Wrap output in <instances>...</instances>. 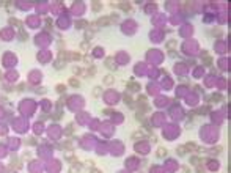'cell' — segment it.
<instances>
[{
	"label": "cell",
	"mask_w": 231,
	"mask_h": 173,
	"mask_svg": "<svg viewBox=\"0 0 231 173\" xmlns=\"http://www.w3.org/2000/svg\"><path fill=\"white\" fill-rule=\"evenodd\" d=\"M105 66H107L110 71H116V63L113 62V58H112V57H109V58H105Z\"/></svg>",
	"instance_id": "cell-1"
},
{
	"label": "cell",
	"mask_w": 231,
	"mask_h": 173,
	"mask_svg": "<svg viewBox=\"0 0 231 173\" xmlns=\"http://www.w3.org/2000/svg\"><path fill=\"white\" fill-rule=\"evenodd\" d=\"M96 24H98L99 27H105V25H110L112 22H110V17H109V16H105V17H101V19H98Z\"/></svg>",
	"instance_id": "cell-2"
},
{
	"label": "cell",
	"mask_w": 231,
	"mask_h": 173,
	"mask_svg": "<svg viewBox=\"0 0 231 173\" xmlns=\"http://www.w3.org/2000/svg\"><path fill=\"white\" fill-rule=\"evenodd\" d=\"M120 8L123 11H126V13H129V11H132V7H131V3H127V2H121L120 3Z\"/></svg>",
	"instance_id": "cell-3"
},
{
	"label": "cell",
	"mask_w": 231,
	"mask_h": 173,
	"mask_svg": "<svg viewBox=\"0 0 231 173\" xmlns=\"http://www.w3.org/2000/svg\"><path fill=\"white\" fill-rule=\"evenodd\" d=\"M201 57L204 58V63H206V65H211V63H212V58L208 55V52H201Z\"/></svg>",
	"instance_id": "cell-4"
},
{
	"label": "cell",
	"mask_w": 231,
	"mask_h": 173,
	"mask_svg": "<svg viewBox=\"0 0 231 173\" xmlns=\"http://www.w3.org/2000/svg\"><path fill=\"white\" fill-rule=\"evenodd\" d=\"M91 8H93V11H94V13H98V11H101V8H102V5H101L99 2H93Z\"/></svg>",
	"instance_id": "cell-5"
},
{
	"label": "cell",
	"mask_w": 231,
	"mask_h": 173,
	"mask_svg": "<svg viewBox=\"0 0 231 173\" xmlns=\"http://www.w3.org/2000/svg\"><path fill=\"white\" fill-rule=\"evenodd\" d=\"M75 27L77 28H85V27H88V22L87 21H77L75 22Z\"/></svg>",
	"instance_id": "cell-6"
},
{
	"label": "cell",
	"mask_w": 231,
	"mask_h": 173,
	"mask_svg": "<svg viewBox=\"0 0 231 173\" xmlns=\"http://www.w3.org/2000/svg\"><path fill=\"white\" fill-rule=\"evenodd\" d=\"M80 168H82V165H79V164H77V165H72V167L69 168V173H80Z\"/></svg>",
	"instance_id": "cell-7"
},
{
	"label": "cell",
	"mask_w": 231,
	"mask_h": 173,
	"mask_svg": "<svg viewBox=\"0 0 231 173\" xmlns=\"http://www.w3.org/2000/svg\"><path fill=\"white\" fill-rule=\"evenodd\" d=\"M69 85L71 87H79L80 82H79V79H75V77H71V79H69Z\"/></svg>",
	"instance_id": "cell-8"
},
{
	"label": "cell",
	"mask_w": 231,
	"mask_h": 173,
	"mask_svg": "<svg viewBox=\"0 0 231 173\" xmlns=\"http://www.w3.org/2000/svg\"><path fill=\"white\" fill-rule=\"evenodd\" d=\"M176 44H178L176 41H175V39H171V41H168V43L165 44V47H167V49H170V50H171V49H175V47H176Z\"/></svg>",
	"instance_id": "cell-9"
},
{
	"label": "cell",
	"mask_w": 231,
	"mask_h": 173,
	"mask_svg": "<svg viewBox=\"0 0 231 173\" xmlns=\"http://www.w3.org/2000/svg\"><path fill=\"white\" fill-rule=\"evenodd\" d=\"M129 90H132V91H138V90H140L138 83H135V82H131V83H129Z\"/></svg>",
	"instance_id": "cell-10"
},
{
	"label": "cell",
	"mask_w": 231,
	"mask_h": 173,
	"mask_svg": "<svg viewBox=\"0 0 231 173\" xmlns=\"http://www.w3.org/2000/svg\"><path fill=\"white\" fill-rule=\"evenodd\" d=\"M104 83L105 85H112V83H113V76H105L104 77Z\"/></svg>",
	"instance_id": "cell-11"
},
{
	"label": "cell",
	"mask_w": 231,
	"mask_h": 173,
	"mask_svg": "<svg viewBox=\"0 0 231 173\" xmlns=\"http://www.w3.org/2000/svg\"><path fill=\"white\" fill-rule=\"evenodd\" d=\"M101 93H102V88H101V87H96V88L93 90V96H94V98H99Z\"/></svg>",
	"instance_id": "cell-12"
},
{
	"label": "cell",
	"mask_w": 231,
	"mask_h": 173,
	"mask_svg": "<svg viewBox=\"0 0 231 173\" xmlns=\"http://www.w3.org/2000/svg\"><path fill=\"white\" fill-rule=\"evenodd\" d=\"M211 99L214 101V102H220V101H222V94H220V93H217V94H212V96H211Z\"/></svg>",
	"instance_id": "cell-13"
},
{
	"label": "cell",
	"mask_w": 231,
	"mask_h": 173,
	"mask_svg": "<svg viewBox=\"0 0 231 173\" xmlns=\"http://www.w3.org/2000/svg\"><path fill=\"white\" fill-rule=\"evenodd\" d=\"M11 25H16V27H21V22L16 19V17H10V21H8Z\"/></svg>",
	"instance_id": "cell-14"
},
{
	"label": "cell",
	"mask_w": 231,
	"mask_h": 173,
	"mask_svg": "<svg viewBox=\"0 0 231 173\" xmlns=\"http://www.w3.org/2000/svg\"><path fill=\"white\" fill-rule=\"evenodd\" d=\"M88 25H90V32H93V33H94V32H96L98 28H99V25H98L96 22H90Z\"/></svg>",
	"instance_id": "cell-15"
},
{
	"label": "cell",
	"mask_w": 231,
	"mask_h": 173,
	"mask_svg": "<svg viewBox=\"0 0 231 173\" xmlns=\"http://www.w3.org/2000/svg\"><path fill=\"white\" fill-rule=\"evenodd\" d=\"M123 101H124L127 105H132V98L129 96V94H124V99H123Z\"/></svg>",
	"instance_id": "cell-16"
},
{
	"label": "cell",
	"mask_w": 231,
	"mask_h": 173,
	"mask_svg": "<svg viewBox=\"0 0 231 173\" xmlns=\"http://www.w3.org/2000/svg\"><path fill=\"white\" fill-rule=\"evenodd\" d=\"M186 150H190V151H193V150H197V145H195L193 142H190V143H187V145H186Z\"/></svg>",
	"instance_id": "cell-17"
},
{
	"label": "cell",
	"mask_w": 231,
	"mask_h": 173,
	"mask_svg": "<svg viewBox=\"0 0 231 173\" xmlns=\"http://www.w3.org/2000/svg\"><path fill=\"white\" fill-rule=\"evenodd\" d=\"M157 156H159V157H164V156H167V150H165V148H161V150L157 151Z\"/></svg>",
	"instance_id": "cell-18"
},
{
	"label": "cell",
	"mask_w": 231,
	"mask_h": 173,
	"mask_svg": "<svg viewBox=\"0 0 231 173\" xmlns=\"http://www.w3.org/2000/svg\"><path fill=\"white\" fill-rule=\"evenodd\" d=\"M190 164H192V165H200V157L193 156V157L190 159Z\"/></svg>",
	"instance_id": "cell-19"
},
{
	"label": "cell",
	"mask_w": 231,
	"mask_h": 173,
	"mask_svg": "<svg viewBox=\"0 0 231 173\" xmlns=\"http://www.w3.org/2000/svg\"><path fill=\"white\" fill-rule=\"evenodd\" d=\"M93 36H94V33H93V32H87L85 39H87V41H90V39H93Z\"/></svg>",
	"instance_id": "cell-20"
},
{
	"label": "cell",
	"mask_w": 231,
	"mask_h": 173,
	"mask_svg": "<svg viewBox=\"0 0 231 173\" xmlns=\"http://www.w3.org/2000/svg\"><path fill=\"white\" fill-rule=\"evenodd\" d=\"M212 33H214V35H212V36H220V33H222V30H220V28H214V30H212Z\"/></svg>",
	"instance_id": "cell-21"
},
{
	"label": "cell",
	"mask_w": 231,
	"mask_h": 173,
	"mask_svg": "<svg viewBox=\"0 0 231 173\" xmlns=\"http://www.w3.org/2000/svg\"><path fill=\"white\" fill-rule=\"evenodd\" d=\"M186 146H179V150H178V154H179V156H182V154H186Z\"/></svg>",
	"instance_id": "cell-22"
},
{
	"label": "cell",
	"mask_w": 231,
	"mask_h": 173,
	"mask_svg": "<svg viewBox=\"0 0 231 173\" xmlns=\"http://www.w3.org/2000/svg\"><path fill=\"white\" fill-rule=\"evenodd\" d=\"M140 109H141V112H148L149 110V107H148V104H141V105H138Z\"/></svg>",
	"instance_id": "cell-23"
},
{
	"label": "cell",
	"mask_w": 231,
	"mask_h": 173,
	"mask_svg": "<svg viewBox=\"0 0 231 173\" xmlns=\"http://www.w3.org/2000/svg\"><path fill=\"white\" fill-rule=\"evenodd\" d=\"M88 74H90V76H94V74H96V68L91 66L90 69H88ZM88 74H87V76H88Z\"/></svg>",
	"instance_id": "cell-24"
},
{
	"label": "cell",
	"mask_w": 231,
	"mask_h": 173,
	"mask_svg": "<svg viewBox=\"0 0 231 173\" xmlns=\"http://www.w3.org/2000/svg\"><path fill=\"white\" fill-rule=\"evenodd\" d=\"M21 39H22V41L27 39V35H25V32H24V28H21Z\"/></svg>",
	"instance_id": "cell-25"
},
{
	"label": "cell",
	"mask_w": 231,
	"mask_h": 173,
	"mask_svg": "<svg viewBox=\"0 0 231 173\" xmlns=\"http://www.w3.org/2000/svg\"><path fill=\"white\" fill-rule=\"evenodd\" d=\"M80 47H82V50H87L88 49V43H87V41H84V43L80 44Z\"/></svg>",
	"instance_id": "cell-26"
},
{
	"label": "cell",
	"mask_w": 231,
	"mask_h": 173,
	"mask_svg": "<svg viewBox=\"0 0 231 173\" xmlns=\"http://www.w3.org/2000/svg\"><path fill=\"white\" fill-rule=\"evenodd\" d=\"M72 73H74V74H79L80 69H79V68H72Z\"/></svg>",
	"instance_id": "cell-27"
},
{
	"label": "cell",
	"mask_w": 231,
	"mask_h": 173,
	"mask_svg": "<svg viewBox=\"0 0 231 173\" xmlns=\"http://www.w3.org/2000/svg\"><path fill=\"white\" fill-rule=\"evenodd\" d=\"M87 165H88V167H93V165H94V162H93V160H88V162H87Z\"/></svg>",
	"instance_id": "cell-28"
},
{
	"label": "cell",
	"mask_w": 231,
	"mask_h": 173,
	"mask_svg": "<svg viewBox=\"0 0 231 173\" xmlns=\"http://www.w3.org/2000/svg\"><path fill=\"white\" fill-rule=\"evenodd\" d=\"M91 173H101V171H99V170H96V168H94V170H93Z\"/></svg>",
	"instance_id": "cell-29"
},
{
	"label": "cell",
	"mask_w": 231,
	"mask_h": 173,
	"mask_svg": "<svg viewBox=\"0 0 231 173\" xmlns=\"http://www.w3.org/2000/svg\"><path fill=\"white\" fill-rule=\"evenodd\" d=\"M0 79H2V73H0Z\"/></svg>",
	"instance_id": "cell-30"
}]
</instances>
